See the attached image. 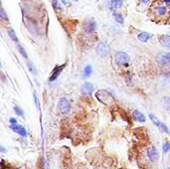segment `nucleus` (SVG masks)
<instances>
[{
	"label": "nucleus",
	"instance_id": "1",
	"mask_svg": "<svg viewBox=\"0 0 170 169\" xmlns=\"http://www.w3.org/2000/svg\"><path fill=\"white\" fill-rule=\"evenodd\" d=\"M58 111L63 116H67L71 112V103L66 99V97H61L58 102Z\"/></svg>",
	"mask_w": 170,
	"mask_h": 169
},
{
	"label": "nucleus",
	"instance_id": "2",
	"mask_svg": "<svg viewBox=\"0 0 170 169\" xmlns=\"http://www.w3.org/2000/svg\"><path fill=\"white\" fill-rule=\"evenodd\" d=\"M96 52H97L98 55L100 56V57H102V58L107 57L109 54V52H111V46H109L107 42L102 41V42H100L97 45Z\"/></svg>",
	"mask_w": 170,
	"mask_h": 169
},
{
	"label": "nucleus",
	"instance_id": "3",
	"mask_svg": "<svg viewBox=\"0 0 170 169\" xmlns=\"http://www.w3.org/2000/svg\"><path fill=\"white\" fill-rule=\"evenodd\" d=\"M114 60H116V63L120 66H128V63L130 61V58L125 52H118L114 56Z\"/></svg>",
	"mask_w": 170,
	"mask_h": 169
},
{
	"label": "nucleus",
	"instance_id": "4",
	"mask_svg": "<svg viewBox=\"0 0 170 169\" xmlns=\"http://www.w3.org/2000/svg\"><path fill=\"white\" fill-rule=\"evenodd\" d=\"M98 29V24L94 19H87L84 23V30L88 34L95 33Z\"/></svg>",
	"mask_w": 170,
	"mask_h": 169
},
{
	"label": "nucleus",
	"instance_id": "5",
	"mask_svg": "<svg viewBox=\"0 0 170 169\" xmlns=\"http://www.w3.org/2000/svg\"><path fill=\"white\" fill-rule=\"evenodd\" d=\"M149 118L151 119L152 122L154 123L158 128H160V129L162 130V132H164L167 133V134L170 133V130H169V128H168L167 125H166L165 123H163L156 116H154V114H152V113H149Z\"/></svg>",
	"mask_w": 170,
	"mask_h": 169
},
{
	"label": "nucleus",
	"instance_id": "6",
	"mask_svg": "<svg viewBox=\"0 0 170 169\" xmlns=\"http://www.w3.org/2000/svg\"><path fill=\"white\" fill-rule=\"evenodd\" d=\"M98 92H100L101 94L102 95V97H102V99L98 100L102 103H105V105H107V106H109L111 103L113 102L112 95L109 92H108V91H106V90H101V91H98Z\"/></svg>",
	"mask_w": 170,
	"mask_h": 169
},
{
	"label": "nucleus",
	"instance_id": "7",
	"mask_svg": "<svg viewBox=\"0 0 170 169\" xmlns=\"http://www.w3.org/2000/svg\"><path fill=\"white\" fill-rule=\"evenodd\" d=\"M66 67V64H63V65H59V66H56L54 68V70L52 71V74L50 76V78H49V81L50 82H54L58 79V77L60 75H61L62 71L65 69Z\"/></svg>",
	"mask_w": 170,
	"mask_h": 169
},
{
	"label": "nucleus",
	"instance_id": "8",
	"mask_svg": "<svg viewBox=\"0 0 170 169\" xmlns=\"http://www.w3.org/2000/svg\"><path fill=\"white\" fill-rule=\"evenodd\" d=\"M147 156H148L149 160H151L152 162H155L158 159V157H159V153H158V150H157V148L154 145L150 146L148 148V150H147Z\"/></svg>",
	"mask_w": 170,
	"mask_h": 169
},
{
	"label": "nucleus",
	"instance_id": "9",
	"mask_svg": "<svg viewBox=\"0 0 170 169\" xmlns=\"http://www.w3.org/2000/svg\"><path fill=\"white\" fill-rule=\"evenodd\" d=\"M157 62L160 65H169L170 64V52L161 53L156 58Z\"/></svg>",
	"mask_w": 170,
	"mask_h": 169
},
{
	"label": "nucleus",
	"instance_id": "10",
	"mask_svg": "<svg viewBox=\"0 0 170 169\" xmlns=\"http://www.w3.org/2000/svg\"><path fill=\"white\" fill-rule=\"evenodd\" d=\"M94 91H95V87L92 83H90V82H86V83L82 86V89H81L82 94L86 96H90Z\"/></svg>",
	"mask_w": 170,
	"mask_h": 169
},
{
	"label": "nucleus",
	"instance_id": "11",
	"mask_svg": "<svg viewBox=\"0 0 170 169\" xmlns=\"http://www.w3.org/2000/svg\"><path fill=\"white\" fill-rule=\"evenodd\" d=\"M158 42H159V44L162 47L170 50V35L163 34V35L158 36Z\"/></svg>",
	"mask_w": 170,
	"mask_h": 169
},
{
	"label": "nucleus",
	"instance_id": "12",
	"mask_svg": "<svg viewBox=\"0 0 170 169\" xmlns=\"http://www.w3.org/2000/svg\"><path fill=\"white\" fill-rule=\"evenodd\" d=\"M10 128L13 130V132H15L16 133H18L20 134L21 136H26L27 135V132H26V129L25 127H21V125H18V124H10Z\"/></svg>",
	"mask_w": 170,
	"mask_h": 169
},
{
	"label": "nucleus",
	"instance_id": "13",
	"mask_svg": "<svg viewBox=\"0 0 170 169\" xmlns=\"http://www.w3.org/2000/svg\"><path fill=\"white\" fill-rule=\"evenodd\" d=\"M122 4L123 0H109V9L116 11V10L122 8Z\"/></svg>",
	"mask_w": 170,
	"mask_h": 169
},
{
	"label": "nucleus",
	"instance_id": "14",
	"mask_svg": "<svg viewBox=\"0 0 170 169\" xmlns=\"http://www.w3.org/2000/svg\"><path fill=\"white\" fill-rule=\"evenodd\" d=\"M152 38V35L149 34L148 32H140L138 35V39L142 43H147Z\"/></svg>",
	"mask_w": 170,
	"mask_h": 169
},
{
	"label": "nucleus",
	"instance_id": "15",
	"mask_svg": "<svg viewBox=\"0 0 170 169\" xmlns=\"http://www.w3.org/2000/svg\"><path fill=\"white\" fill-rule=\"evenodd\" d=\"M7 34H8V36L10 37V39L12 40L13 42H15V43H17V44H19V39H18V37H17V35H16V33H15V31H14L12 28H8V29H7Z\"/></svg>",
	"mask_w": 170,
	"mask_h": 169
},
{
	"label": "nucleus",
	"instance_id": "16",
	"mask_svg": "<svg viewBox=\"0 0 170 169\" xmlns=\"http://www.w3.org/2000/svg\"><path fill=\"white\" fill-rule=\"evenodd\" d=\"M133 116H134V117H135L136 121H138V122H145V117H144V114L142 113L141 112H139V111H138V110H135V111L133 112Z\"/></svg>",
	"mask_w": 170,
	"mask_h": 169
},
{
	"label": "nucleus",
	"instance_id": "17",
	"mask_svg": "<svg viewBox=\"0 0 170 169\" xmlns=\"http://www.w3.org/2000/svg\"><path fill=\"white\" fill-rule=\"evenodd\" d=\"M113 19H114V21H116L117 23H118L120 25H122L124 23V17H123V15L118 13V12H114L113 13Z\"/></svg>",
	"mask_w": 170,
	"mask_h": 169
},
{
	"label": "nucleus",
	"instance_id": "18",
	"mask_svg": "<svg viewBox=\"0 0 170 169\" xmlns=\"http://www.w3.org/2000/svg\"><path fill=\"white\" fill-rule=\"evenodd\" d=\"M167 12H168V9L166 6H164V5H160V6H158L156 8V13L159 16H165Z\"/></svg>",
	"mask_w": 170,
	"mask_h": 169
},
{
	"label": "nucleus",
	"instance_id": "19",
	"mask_svg": "<svg viewBox=\"0 0 170 169\" xmlns=\"http://www.w3.org/2000/svg\"><path fill=\"white\" fill-rule=\"evenodd\" d=\"M0 19H1L2 21H4V22H7V21H9L8 15H7L6 11H5V9L3 7H1V9H0Z\"/></svg>",
	"mask_w": 170,
	"mask_h": 169
},
{
	"label": "nucleus",
	"instance_id": "20",
	"mask_svg": "<svg viewBox=\"0 0 170 169\" xmlns=\"http://www.w3.org/2000/svg\"><path fill=\"white\" fill-rule=\"evenodd\" d=\"M92 73V68L91 65H87V66L85 67L84 69V76L85 77H89V76H91Z\"/></svg>",
	"mask_w": 170,
	"mask_h": 169
},
{
	"label": "nucleus",
	"instance_id": "21",
	"mask_svg": "<svg viewBox=\"0 0 170 169\" xmlns=\"http://www.w3.org/2000/svg\"><path fill=\"white\" fill-rule=\"evenodd\" d=\"M17 49H18V51H19V53L22 55V57H24L25 59H28V54L26 53V51H25V49L22 47L20 44H17Z\"/></svg>",
	"mask_w": 170,
	"mask_h": 169
},
{
	"label": "nucleus",
	"instance_id": "22",
	"mask_svg": "<svg viewBox=\"0 0 170 169\" xmlns=\"http://www.w3.org/2000/svg\"><path fill=\"white\" fill-rule=\"evenodd\" d=\"M51 2H52V5H53V7L56 9V10H60V9H62V3L60 0H51Z\"/></svg>",
	"mask_w": 170,
	"mask_h": 169
},
{
	"label": "nucleus",
	"instance_id": "23",
	"mask_svg": "<svg viewBox=\"0 0 170 169\" xmlns=\"http://www.w3.org/2000/svg\"><path fill=\"white\" fill-rule=\"evenodd\" d=\"M14 111H15V113L17 114V116H19V117H23V116H24V111L22 110L21 107H14Z\"/></svg>",
	"mask_w": 170,
	"mask_h": 169
},
{
	"label": "nucleus",
	"instance_id": "24",
	"mask_svg": "<svg viewBox=\"0 0 170 169\" xmlns=\"http://www.w3.org/2000/svg\"><path fill=\"white\" fill-rule=\"evenodd\" d=\"M162 102L166 107H170V97H164L162 99Z\"/></svg>",
	"mask_w": 170,
	"mask_h": 169
},
{
	"label": "nucleus",
	"instance_id": "25",
	"mask_svg": "<svg viewBox=\"0 0 170 169\" xmlns=\"http://www.w3.org/2000/svg\"><path fill=\"white\" fill-rule=\"evenodd\" d=\"M162 149H163L164 152H168L170 150V142H165V143H164Z\"/></svg>",
	"mask_w": 170,
	"mask_h": 169
},
{
	"label": "nucleus",
	"instance_id": "26",
	"mask_svg": "<svg viewBox=\"0 0 170 169\" xmlns=\"http://www.w3.org/2000/svg\"><path fill=\"white\" fill-rule=\"evenodd\" d=\"M28 67H29L30 72H32L33 74H36V69L34 68V66H33L32 63H28Z\"/></svg>",
	"mask_w": 170,
	"mask_h": 169
},
{
	"label": "nucleus",
	"instance_id": "27",
	"mask_svg": "<svg viewBox=\"0 0 170 169\" xmlns=\"http://www.w3.org/2000/svg\"><path fill=\"white\" fill-rule=\"evenodd\" d=\"M149 1H150V0H139V3L141 5H147L149 3Z\"/></svg>",
	"mask_w": 170,
	"mask_h": 169
},
{
	"label": "nucleus",
	"instance_id": "28",
	"mask_svg": "<svg viewBox=\"0 0 170 169\" xmlns=\"http://www.w3.org/2000/svg\"><path fill=\"white\" fill-rule=\"evenodd\" d=\"M9 122H10V123L12 124V125H14V124H17V121H16V119H15L14 117H11Z\"/></svg>",
	"mask_w": 170,
	"mask_h": 169
},
{
	"label": "nucleus",
	"instance_id": "29",
	"mask_svg": "<svg viewBox=\"0 0 170 169\" xmlns=\"http://www.w3.org/2000/svg\"><path fill=\"white\" fill-rule=\"evenodd\" d=\"M60 1H61V3L64 5H68V0H60Z\"/></svg>",
	"mask_w": 170,
	"mask_h": 169
},
{
	"label": "nucleus",
	"instance_id": "30",
	"mask_svg": "<svg viewBox=\"0 0 170 169\" xmlns=\"http://www.w3.org/2000/svg\"><path fill=\"white\" fill-rule=\"evenodd\" d=\"M162 1L164 2V4H166V5H170V0H162Z\"/></svg>",
	"mask_w": 170,
	"mask_h": 169
},
{
	"label": "nucleus",
	"instance_id": "31",
	"mask_svg": "<svg viewBox=\"0 0 170 169\" xmlns=\"http://www.w3.org/2000/svg\"><path fill=\"white\" fill-rule=\"evenodd\" d=\"M72 1H74V2H78L79 0H72Z\"/></svg>",
	"mask_w": 170,
	"mask_h": 169
},
{
	"label": "nucleus",
	"instance_id": "32",
	"mask_svg": "<svg viewBox=\"0 0 170 169\" xmlns=\"http://www.w3.org/2000/svg\"><path fill=\"white\" fill-rule=\"evenodd\" d=\"M167 169H170V168H167Z\"/></svg>",
	"mask_w": 170,
	"mask_h": 169
}]
</instances>
